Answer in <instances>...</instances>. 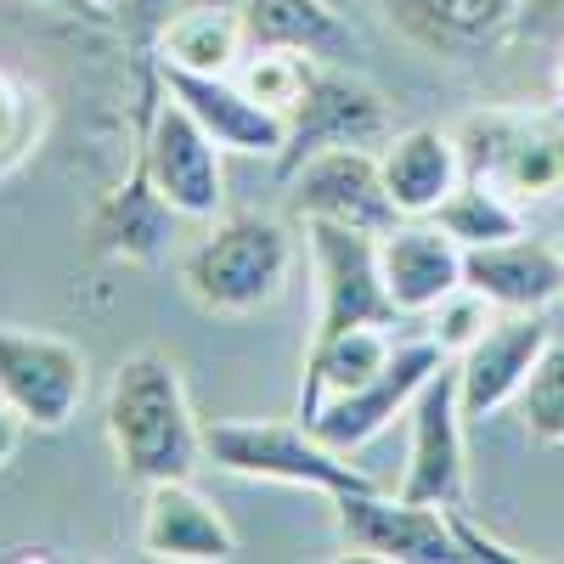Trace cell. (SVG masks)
Segmentation results:
<instances>
[{"mask_svg": "<svg viewBox=\"0 0 564 564\" xmlns=\"http://www.w3.org/2000/svg\"><path fill=\"white\" fill-rule=\"evenodd\" d=\"M102 430H108V452L119 463V475L135 480L141 491L159 480H193L209 463L204 423L193 401H186L181 367L164 350H135L113 367Z\"/></svg>", "mask_w": 564, "mask_h": 564, "instance_id": "6da1fadb", "label": "cell"}, {"mask_svg": "<svg viewBox=\"0 0 564 564\" xmlns=\"http://www.w3.org/2000/svg\"><path fill=\"white\" fill-rule=\"evenodd\" d=\"M294 271V238L271 215H215V226L181 254V289L209 316H254L282 300Z\"/></svg>", "mask_w": 564, "mask_h": 564, "instance_id": "7a4b0ae2", "label": "cell"}, {"mask_svg": "<svg viewBox=\"0 0 564 564\" xmlns=\"http://www.w3.org/2000/svg\"><path fill=\"white\" fill-rule=\"evenodd\" d=\"M204 452L220 475L265 480V486H294L316 497H345V491H379L367 468L350 463V452L327 446L311 423H271V417H220L204 423Z\"/></svg>", "mask_w": 564, "mask_h": 564, "instance_id": "3957f363", "label": "cell"}, {"mask_svg": "<svg viewBox=\"0 0 564 564\" xmlns=\"http://www.w3.org/2000/svg\"><path fill=\"white\" fill-rule=\"evenodd\" d=\"M463 175L491 181L513 204H547L564 193V113L542 108H486L457 130Z\"/></svg>", "mask_w": 564, "mask_h": 564, "instance_id": "277c9868", "label": "cell"}, {"mask_svg": "<svg viewBox=\"0 0 564 564\" xmlns=\"http://www.w3.org/2000/svg\"><path fill=\"white\" fill-rule=\"evenodd\" d=\"M135 153H141V164H148L153 186L186 220H215L226 209L220 141L159 85V68H153V97H148V119H141Z\"/></svg>", "mask_w": 564, "mask_h": 564, "instance_id": "5b68a950", "label": "cell"}, {"mask_svg": "<svg viewBox=\"0 0 564 564\" xmlns=\"http://www.w3.org/2000/svg\"><path fill=\"white\" fill-rule=\"evenodd\" d=\"M390 135H395V124H390V102L379 97V90H372L367 79H356L350 68H339V63H316L305 102L289 119V141H282V153L271 164H276L282 181H289L316 153H334V148H372L379 153Z\"/></svg>", "mask_w": 564, "mask_h": 564, "instance_id": "8992f818", "label": "cell"}, {"mask_svg": "<svg viewBox=\"0 0 564 564\" xmlns=\"http://www.w3.org/2000/svg\"><path fill=\"white\" fill-rule=\"evenodd\" d=\"M305 243L316 265V334H345V327H390L401 311L379 271V238L334 220H305Z\"/></svg>", "mask_w": 564, "mask_h": 564, "instance_id": "52a82bcc", "label": "cell"}, {"mask_svg": "<svg viewBox=\"0 0 564 564\" xmlns=\"http://www.w3.org/2000/svg\"><path fill=\"white\" fill-rule=\"evenodd\" d=\"M327 502H334V525L350 558H372V564H457L463 558L446 508L406 502L401 491L395 497L345 491Z\"/></svg>", "mask_w": 564, "mask_h": 564, "instance_id": "ba28073f", "label": "cell"}, {"mask_svg": "<svg viewBox=\"0 0 564 564\" xmlns=\"http://www.w3.org/2000/svg\"><path fill=\"white\" fill-rule=\"evenodd\" d=\"M0 401L29 430H68L85 401V350L63 334L0 322Z\"/></svg>", "mask_w": 564, "mask_h": 564, "instance_id": "9c48e42d", "label": "cell"}, {"mask_svg": "<svg viewBox=\"0 0 564 564\" xmlns=\"http://www.w3.org/2000/svg\"><path fill=\"white\" fill-rule=\"evenodd\" d=\"M463 401H457V372L441 361L406 406V475L401 497L406 502H430V508H463L468 497V452H463Z\"/></svg>", "mask_w": 564, "mask_h": 564, "instance_id": "30bf717a", "label": "cell"}, {"mask_svg": "<svg viewBox=\"0 0 564 564\" xmlns=\"http://www.w3.org/2000/svg\"><path fill=\"white\" fill-rule=\"evenodd\" d=\"M452 361L435 339H412V345H395V356L372 372L367 384L345 390V395H327L316 412H311V430L327 441V446H339V452H361L367 441H379L395 417H406L412 395L430 384V372Z\"/></svg>", "mask_w": 564, "mask_h": 564, "instance_id": "8fae6325", "label": "cell"}, {"mask_svg": "<svg viewBox=\"0 0 564 564\" xmlns=\"http://www.w3.org/2000/svg\"><path fill=\"white\" fill-rule=\"evenodd\" d=\"M289 209L294 220H334V226L372 231V238L401 220V209L384 193V170L372 148H334L305 159L289 175Z\"/></svg>", "mask_w": 564, "mask_h": 564, "instance_id": "7c38bea8", "label": "cell"}, {"mask_svg": "<svg viewBox=\"0 0 564 564\" xmlns=\"http://www.w3.org/2000/svg\"><path fill=\"white\" fill-rule=\"evenodd\" d=\"M547 339L553 334H547L542 311H497V322L486 327V334L468 345L463 356H452L463 417H491V412L520 401V390L536 372Z\"/></svg>", "mask_w": 564, "mask_h": 564, "instance_id": "4fadbf2b", "label": "cell"}, {"mask_svg": "<svg viewBox=\"0 0 564 564\" xmlns=\"http://www.w3.org/2000/svg\"><path fill=\"white\" fill-rule=\"evenodd\" d=\"M186 215L153 186L148 164H130V175L113 186V193L97 198V209L85 215V243L97 260H124V265H164L175 249V226Z\"/></svg>", "mask_w": 564, "mask_h": 564, "instance_id": "5bb4252c", "label": "cell"}, {"mask_svg": "<svg viewBox=\"0 0 564 564\" xmlns=\"http://www.w3.org/2000/svg\"><path fill=\"white\" fill-rule=\"evenodd\" d=\"M379 12L406 34L417 52L446 63H475L525 23V0H379Z\"/></svg>", "mask_w": 564, "mask_h": 564, "instance_id": "9a60e30c", "label": "cell"}, {"mask_svg": "<svg viewBox=\"0 0 564 564\" xmlns=\"http://www.w3.org/2000/svg\"><path fill=\"white\" fill-rule=\"evenodd\" d=\"M379 271L401 316H430L463 289V249L435 215H401L390 231H379Z\"/></svg>", "mask_w": 564, "mask_h": 564, "instance_id": "2e32d148", "label": "cell"}, {"mask_svg": "<svg viewBox=\"0 0 564 564\" xmlns=\"http://www.w3.org/2000/svg\"><path fill=\"white\" fill-rule=\"evenodd\" d=\"M141 553L164 564H226L238 558V531L193 480H159L141 497Z\"/></svg>", "mask_w": 564, "mask_h": 564, "instance_id": "e0dca14e", "label": "cell"}, {"mask_svg": "<svg viewBox=\"0 0 564 564\" xmlns=\"http://www.w3.org/2000/svg\"><path fill=\"white\" fill-rule=\"evenodd\" d=\"M153 68H159V63H153ZM159 85L220 141V153L276 159L282 141H289V119L271 113V108H260L231 74H181V68H159Z\"/></svg>", "mask_w": 564, "mask_h": 564, "instance_id": "ac0fdd59", "label": "cell"}, {"mask_svg": "<svg viewBox=\"0 0 564 564\" xmlns=\"http://www.w3.org/2000/svg\"><path fill=\"white\" fill-rule=\"evenodd\" d=\"M463 282L497 311H547L553 300H564V243L520 231L486 249H463Z\"/></svg>", "mask_w": 564, "mask_h": 564, "instance_id": "d6986e66", "label": "cell"}, {"mask_svg": "<svg viewBox=\"0 0 564 564\" xmlns=\"http://www.w3.org/2000/svg\"><path fill=\"white\" fill-rule=\"evenodd\" d=\"M379 170H384V193L401 215H435L463 181V153L457 135L441 124H412L395 130L379 148Z\"/></svg>", "mask_w": 564, "mask_h": 564, "instance_id": "ffe728a7", "label": "cell"}, {"mask_svg": "<svg viewBox=\"0 0 564 564\" xmlns=\"http://www.w3.org/2000/svg\"><path fill=\"white\" fill-rule=\"evenodd\" d=\"M249 52V18L226 0H193L153 34V63L181 74H231Z\"/></svg>", "mask_w": 564, "mask_h": 564, "instance_id": "44dd1931", "label": "cell"}, {"mask_svg": "<svg viewBox=\"0 0 564 564\" xmlns=\"http://www.w3.org/2000/svg\"><path fill=\"white\" fill-rule=\"evenodd\" d=\"M390 356H395V345H390L384 327H345V334L311 339V350H305V379H300V423H311V412H316L327 395H345V390L367 384Z\"/></svg>", "mask_w": 564, "mask_h": 564, "instance_id": "7402d4cb", "label": "cell"}, {"mask_svg": "<svg viewBox=\"0 0 564 564\" xmlns=\"http://www.w3.org/2000/svg\"><path fill=\"white\" fill-rule=\"evenodd\" d=\"M249 18V45H294L316 63L350 57V23L327 7V0H243Z\"/></svg>", "mask_w": 564, "mask_h": 564, "instance_id": "603a6c76", "label": "cell"}, {"mask_svg": "<svg viewBox=\"0 0 564 564\" xmlns=\"http://www.w3.org/2000/svg\"><path fill=\"white\" fill-rule=\"evenodd\" d=\"M441 231L457 238V249H486V243H502V238H520L525 231V204H513L508 193H497L491 181H475L463 175L457 193L435 209Z\"/></svg>", "mask_w": 564, "mask_h": 564, "instance_id": "cb8c5ba5", "label": "cell"}, {"mask_svg": "<svg viewBox=\"0 0 564 564\" xmlns=\"http://www.w3.org/2000/svg\"><path fill=\"white\" fill-rule=\"evenodd\" d=\"M311 74H316V57L294 52V45H249L243 63L231 68V79H238L260 108H271L282 119H294V108L305 102Z\"/></svg>", "mask_w": 564, "mask_h": 564, "instance_id": "d4e9b609", "label": "cell"}, {"mask_svg": "<svg viewBox=\"0 0 564 564\" xmlns=\"http://www.w3.org/2000/svg\"><path fill=\"white\" fill-rule=\"evenodd\" d=\"M513 412H520V430L536 446H564V339H547V350H542L536 372L525 379Z\"/></svg>", "mask_w": 564, "mask_h": 564, "instance_id": "484cf974", "label": "cell"}, {"mask_svg": "<svg viewBox=\"0 0 564 564\" xmlns=\"http://www.w3.org/2000/svg\"><path fill=\"white\" fill-rule=\"evenodd\" d=\"M491 322H497V305H491L486 294H475V289L463 282L457 294H446V300L430 311V339H435L446 356H463L468 345H475V339L486 334Z\"/></svg>", "mask_w": 564, "mask_h": 564, "instance_id": "4316f807", "label": "cell"}, {"mask_svg": "<svg viewBox=\"0 0 564 564\" xmlns=\"http://www.w3.org/2000/svg\"><path fill=\"white\" fill-rule=\"evenodd\" d=\"M446 520H452V536H457L463 558H491V564H525V558H536V553H520V547H508V542L475 531V520H468L463 508H446Z\"/></svg>", "mask_w": 564, "mask_h": 564, "instance_id": "83f0119b", "label": "cell"}, {"mask_svg": "<svg viewBox=\"0 0 564 564\" xmlns=\"http://www.w3.org/2000/svg\"><path fill=\"white\" fill-rule=\"evenodd\" d=\"M23 430H29V423L7 406V401H0V468H7L12 457H18V441H23Z\"/></svg>", "mask_w": 564, "mask_h": 564, "instance_id": "f1b7e54d", "label": "cell"}, {"mask_svg": "<svg viewBox=\"0 0 564 564\" xmlns=\"http://www.w3.org/2000/svg\"><path fill=\"white\" fill-rule=\"evenodd\" d=\"M525 18L531 23H558L564 18V0H525Z\"/></svg>", "mask_w": 564, "mask_h": 564, "instance_id": "f546056e", "label": "cell"}, {"mask_svg": "<svg viewBox=\"0 0 564 564\" xmlns=\"http://www.w3.org/2000/svg\"><path fill=\"white\" fill-rule=\"evenodd\" d=\"M40 7H57V12H74V18H102V12H90L85 0H40Z\"/></svg>", "mask_w": 564, "mask_h": 564, "instance_id": "4dcf8cb0", "label": "cell"}, {"mask_svg": "<svg viewBox=\"0 0 564 564\" xmlns=\"http://www.w3.org/2000/svg\"><path fill=\"white\" fill-rule=\"evenodd\" d=\"M553 102L564 108V57H558V68H553Z\"/></svg>", "mask_w": 564, "mask_h": 564, "instance_id": "1f68e13d", "label": "cell"}, {"mask_svg": "<svg viewBox=\"0 0 564 564\" xmlns=\"http://www.w3.org/2000/svg\"><path fill=\"white\" fill-rule=\"evenodd\" d=\"M85 7H90V12H102V18H108V7H119V0H85Z\"/></svg>", "mask_w": 564, "mask_h": 564, "instance_id": "d6a6232c", "label": "cell"}]
</instances>
